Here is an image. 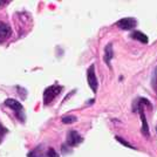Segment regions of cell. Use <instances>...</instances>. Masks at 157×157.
<instances>
[{"label":"cell","mask_w":157,"mask_h":157,"mask_svg":"<svg viewBox=\"0 0 157 157\" xmlns=\"http://www.w3.org/2000/svg\"><path fill=\"white\" fill-rule=\"evenodd\" d=\"M5 105H7L8 108H11L14 111L15 116L18 117L19 121L21 122H25V109H24V105L20 103L19 101H17L15 98H7L5 101Z\"/></svg>","instance_id":"1"},{"label":"cell","mask_w":157,"mask_h":157,"mask_svg":"<svg viewBox=\"0 0 157 157\" xmlns=\"http://www.w3.org/2000/svg\"><path fill=\"white\" fill-rule=\"evenodd\" d=\"M61 92H62V86L60 85H52L48 88H46L45 92H44V105H47L52 103L53 100L58 95H60Z\"/></svg>","instance_id":"2"},{"label":"cell","mask_w":157,"mask_h":157,"mask_svg":"<svg viewBox=\"0 0 157 157\" xmlns=\"http://www.w3.org/2000/svg\"><path fill=\"white\" fill-rule=\"evenodd\" d=\"M87 81H88V85H89L90 89L93 90V93L98 92V82L96 74H95V66L94 65H90L87 69Z\"/></svg>","instance_id":"3"},{"label":"cell","mask_w":157,"mask_h":157,"mask_svg":"<svg viewBox=\"0 0 157 157\" xmlns=\"http://www.w3.org/2000/svg\"><path fill=\"white\" fill-rule=\"evenodd\" d=\"M116 26L123 31H130L134 29L137 26V20L132 17H128V18H122L116 22Z\"/></svg>","instance_id":"4"},{"label":"cell","mask_w":157,"mask_h":157,"mask_svg":"<svg viewBox=\"0 0 157 157\" xmlns=\"http://www.w3.org/2000/svg\"><path fill=\"white\" fill-rule=\"evenodd\" d=\"M82 141H83V137L78 134L76 130H69L67 132V145L68 147H76L80 143H82Z\"/></svg>","instance_id":"5"},{"label":"cell","mask_w":157,"mask_h":157,"mask_svg":"<svg viewBox=\"0 0 157 157\" xmlns=\"http://www.w3.org/2000/svg\"><path fill=\"white\" fill-rule=\"evenodd\" d=\"M144 105L149 107L150 109H152V105L150 103V101L145 98H138L136 101H134V105H132V111L137 113L140 110H144Z\"/></svg>","instance_id":"6"},{"label":"cell","mask_w":157,"mask_h":157,"mask_svg":"<svg viewBox=\"0 0 157 157\" xmlns=\"http://www.w3.org/2000/svg\"><path fill=\"white\" fill-rule=\"evenodd\" d=\"M12 34V29L7 24L0 22V44L5 42Z\"/></svg>","instance_id":"7"},{"label":"cell","mask_w":157,"mask_h":157,"mask_svg":"<svg viewBox=\"0 0 157 157\" xmlns=\"http://www.w3.org/2000/svg\"><path fill=\"white\" fill-rule=\"evenodd\" d=\"M114 58V49H113V44L109 42V44H107V46L105 47V56H103V59H105V62L107 63V66L110 68V62H111V59Z\"/></svg>","instance_id":"8"},{"label":"cell","mask_w":157,"mask_h":157,"mask_svg":"<svg viewBox=\"0 0 157 157\" xmlns=\"http://www.w3.org/2000/svg\"><path fill=\"white\" fill-rule=\"evenodd\" d=\"M130 38H131V39H134V40H137L138 42L144 44V45H147V44L149 42L148 36H147L143 32H140V31H134V32H131Z\"/></svg>","instance_id":"9"},{"label":"cell","mask_w":157,"mask_h":157,"mask_svg":"<svg viewBox=\"0 0 157 157\" xmlns=\"http://www.w3.org/2000/svg\"><path fill=\"white\" fill-rule=\"evenodd\" d=\"M140 115H141V120H142V128H141V132L145 137H149V125L147 122V117H145V113L144 110H140Z\"/></svg>","instance_id":"10"},{"label":"cell","mask_w":157,"mask_h":157,"mask_svg":"<svg viewBox=\"0 0 157 157\" xmlns=\"http://www.w3.org/2000/svg\"><path fill=\"white\" fill-rule=\"evenodd\" d=\"M27 157H45V155H44V151L41 149V147H36L34 150L28 152Z\"/></svg>","instance_id":"11"},{"label":"cell","mask_w":157,"mask_h":157,"mask_svg":"<svg viewBox=\"0 0 157 157\" xmlns=\"http://www.w3.org/2000/svg\"><path fill=\"white\" fill-rule=\"evenodd\" d=\"M61 120H62V123H65V124H72V123L78 122V117L74 115H67V116H63Z\"/></svg>","instance_id":"12"},{"label":"cell","mask_w":157,"mask_h":157,"mask_svg":"<svg viewBox=\"0 0 157 157\" xmlns=\"http://www.w3.org/2000/svg\"><path fill=\"white\" fill-rule=\"evenodd\" d=\"M151 86L154 88V90L156 92L157 94V66L154 69V73H152V78H151Z\"/></svg>","instance_id":"13"},{"label":"cell","mask_w":157,"mask_h":157,"mask_svg":"<svg viewBox=\"0 0 157 157\" xmlns=\"http://www.w3.org/2000/svg\"><path fill=\"white\" fill-rule=\"evenodd\" d=\"M115 140L117 141V142H120V143L122 144V145H124V147H127V148H129V149H136L132 144L130 143H128L127 141H125L124 138H122V137H120V136H115Z\"/></svg>","instance_id":"14"},{"label":"cell","mask_w":157,"mask_h":157,"mask_svg":"<svg viewBox=\"0 0 157 157\" xmlns=\"http://www.w3.org/2000/svg\"><path fill=\"white\" fill-rule=\"evenodd\" d=\"M46 156L47 157H60L59 156V154L55 151V149L54 148H48V150H47V152H46Z\"/></svg>","instance_id":"15"},{"label":"cell","mask_w":157,"mask_h":157,"mask_svg":"<svg viewBox=\"0 0 157 157\" xmlns=\"http://www.w3.org/2000/svg\"><path fill=\"white\" fill-rule=\"evenodd\" d=\"M7 132H8V129H7L6 127H4V125L0 123V142L2 141V138H4V136L6 135Z\"/></svg>","instance_id":"16"},{"label":"cell","mask_w":157,"mask_h":157,"mask_svg":"<svg viewBox=\"0 0 157 157\" xmlns=\"http://www.w3.org/2000/svg\"><path fill=\"white\" fill-rule=\"evenodd\" d=\"M1 5H2V1H0V6H1Z\"/></svg>","instance_id":"17"},{"label":"cell","mask_w":157,"mask_h":157,"mask_svg":"<svg viewBox=\"0 0 157 157\" xmlns=\"http://www.w3.org/2000/svg\"><path fill=\"white\" fill-rule=\"evenodd\" d=\"M156 131H157V127H156Z\"/></svg>","instance_id":"18"}]
</instances>
